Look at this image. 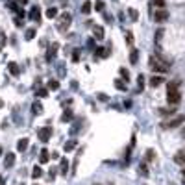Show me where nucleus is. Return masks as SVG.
I'll return each instance as SVG.
<instances>
[{
  "label": "nucleus",
  "instance_id": "obj_1",
  "mask_svg": "<svg viewBox=\"0 0 185 185\" xmlns=\"http://www.w3.org/2000/svg\"><path fill=\"white\" fill-rule=\"evenodd\" d=\"M167 100H169L170 106H178V104H180V100H182V93H180L176 82H170V83L167 85Z\"/></svg>",
  "mask_w": 185,
  "mask_h": 185
},
{
  "label": "nucleus",
  "instance_id": "obj_2",
  "mask_svg": "<svg viewBox=\"0 0 185 185\" xmlns=\"http://www.w3.org/2000/svg\"><path fill=\"white\" fill-rule=\"evenodd\" d=\"M70 22H72V15H70V13H63V15L59 17V22H57V30H59V32H65V30L70 26Z\"/></svg>",
  "mask_w": 185,
  "mask_h": 185
},
{
  "label": "nucleus",
  "instance_id": "obj_3",
  "mask_svg": "<svg viewBox=\"0 0 185 185\" xmlns=\"http://www.w3.org/2000/svg\"><path fill=\"white\" fill-rule=\"evenodd\" d=\"M183 122H185V115H176V117H172L169 122H165L163 128H178V126H182Z\"/></svg>",
  "mask_w": 185,
  "mask_h": 185
},
{
  "label": "nucleus",
  "instance_id": "obj_4",
  "mask_svg": "<svg viewBox=\"0 0 185 185\" xmlns=\"http://www.w3.org/2000/svg\"><path fill=\"white\" fill-rule=\"evenodd\" d=\"M37 137H39L43 143H48V141H50V137H52V128H50V126L41 128V130L37 132Z\"/></svg>",
  "mask_w": 185,
  "mask_h": 185
},
{
  "label": "nucleus",
  "instance_id": "obj_5",
  "mask_svg": "<svg viewBox=\"0 0 185 185\" xmlns=\"http://www.w3.org/2000/svg\"><path fill=\"white\" fill-rule=\"evenodd\" d=\"M167 19H169V11H167L165 7H159V9L154 13V20H156V22H165Z\"/></svg>",
  "mask_w": 185,
  "mask_h": 185
},
{
  "label": "nucleus",
  "instance_id": "obj_6",
  "mask_svg": "<svg viewBox=\"0 0 185 185\" xmlns=\"http://www.w3.org/2000/svg\"><path fill=\"white\" fill-rule=\"evenodd\" d=\"M28 17H30V20H33V22H41V9L37 7V6H33L32 9H30V13H28Z\"/></svg>",
  "mask_w": 185,
  "mask_h": 185
},
{
  "label": "nucleus",
  "instance_id": "obj_7",
  "mask_svg": "<svg viewBox=\"0 0 185 185\" xmlns=\"http://www.w3.org/2000/svg\"><path fill=\"white\" fill-rule=\"evenodd\" d=\"M111 54V46H96L95 57H107Z\"/></svg>",
  "mask_w": 185,
  "mask_h": 185
},
{
  "label": "nucleus",
  "instance_id": "obj_8",
  "mask_svg": "<svg viewBox=\"0 0 185 185\" xmlns=\"http://www.w3.org/2000/svg\"><path fill=\"white\" fill-rule=\"evenodd\" d=\"M163 82H165V78H163L161 74H154V76L150 78V85H152V87H159Z\"/></svg>",
  "mask_w": 185,
  "mask_h": 185
},
{
  "label": "nucleus",
  "instance_id": "obj_9",
  "mask_svg": "<svg viewBox=\"0 0 185 185\" xmlns=\"http://www.w3.org/2000/svg\"><path fill=\"white\" fill-rule=\"evenodd\" d=\"M13 165H15V154L9 152V154L6 156V159H4V167H6V169H11Z\"/></svg>",
  "mask_w": 185,
  "mask_h": 185
},
{
  "label": "nucleus",
  "instance_id": "obj_10",
  "mask_svg": "<svg viewBox=\"0 0 185 185\" xmlns=\"http://www.w3.org/2000/svg\"><path fill=\"white\" fill-rule=\"evenodd\" d=\"M174 163H178V165H183V167H185V150H182V152H176V154H174Z\"/></svg>",
  "mask_w": 185,
  "mask_h": 185
},
{
  "label": "nucleus",
  "instance_id": "obj_11",
  "mask_svg": "<svg viewBox=\"0 0 185 185\" xmlns=\"http://www.w3.org/2000/svg\"><path fill=\"white\" fill-rule=\"evenodd\" d=\"M93 35H95V39H96V41H102V39H104V28H102V26H95Z\"/></svg>",
  "mask_w": 185,
  "mask_h": 185
},
{
  "label": "nucleus",
  "instance_id": "obj_12",
  "mask_svg": "<svg viewBox=\"0 0 185 185\" xmlns=\"http://www.w3.org/2000/svg\"><path fill=\"white\" fill-rule=\"evenodd\" d=\"M57 48H59V44H57V43H54V44L50 46V50L46 52V59H48V61H50L52 57H56V54H57Z\"/></svg>",
  "mask_w": 185,
  "mask_h": 185
},
{
  "label": "nucleus",
  "instance_id": "obj_13",
  "mask_svg": "<svg viewBox=\"0 0 185 185\" xmlns=\"http://www.w3.org/2000/svg\"><path fill=\"white\" fill-rule=\"evenodd\" d=\"M7 70H9L13 76H19V74H20V67H19L17 63H13V61H11V63H7Z\"/></svg>",
  "mask_w": 185,
  "mask_h": 185
},
{
  "label": "nucleus",
  "instance_id": "obj_14",
  "mask_svg": "<svg viewBox=\"0 0 185 185\" xmlns=\"http://www.w3.org/2000/svg\"><path fill=\"white\" fill-rule=\"evenodd\" d=\"M39 161H41V163H48V161H50V152H48L46 148L41 150V154H39Z\"/></svg>",
  "mask_w": 185,
  "mask_h": 185
},
{
  "label": "nucleus",
  "instance_id": "obj_15",
  "mask_svg": "<svg viewBox=\"0 0 185 185\" xmlns=\"http://www.w3.org/2000/svg\"><path fill=\"white\" fill-rule=\"evenodd\" d=\"M139 61V50L137 48H132V54H130V63L132 65H137Z\"/></svg>",
  "mask_w": 185,
  "mask_h": 185
},
{
  "label": "nucleus",
  "instance_id": "obj_16",
  "mask_svg": "<svg viewBox=\"0 0 185 185\" xmlns=\"http://www.w3.org/2000/svg\"><path fill=\"white\" fill-rule=\"evenodd\" d=\"M174 113H176V107H174V106H170V107H161V109H159V115H163V117L174 115Z\"/></svg>",
  "mask_w": 185,
  "mask_h": 185
},
{
  "label": "nucleus",
  "instance_id": "obj_17",
  "mask_svg": "<svg viewBox=\"0 0 185 185\" xmlns=\"http://www.w3.org/2000/svg\"><path fill=\"white\" fill-rule=\"evenodd\" d=\"M28 143H30V141H28L26 137H24V139H20V141L17 143V150H19V152H26V148H28Z\"/></svg>",
  "mask_w": 185,
  "mask_h": 185
},
{
  "label": "nucleus",
  "instance_id": "obj_18",
  "mask_svg": "<svg viewBox=\"0 0 185 185\" xmlns=\"http://www.w3.org/2000/svg\"><path fill=\"white\" fill-rule=\"evenodd\" d=\"M59 170H61V174H63V176H67V172H69V159H67V158H63V159H61Z\"/></svg>",
  "mask_w": 185,
  "mask_h": 185
},
{
  "label": "nucleus",
  "instance_id": "obj_19",
  "mask_svg": "<svg viewBox=\"0 0 185 185\" xmlns=\"http://www.w3.org/2000/svg\"><path fill=\"white\" fill-rule=\"evenodd\" d=\"M76 145H78V143H76L74 139H70V141H67V143H65V146H63V150H65V152H72V150L76 148Z\"/></svg>",
  "mask_w": 185,
  "mask_h": 185
},
{
  "label": "nucleus",
  "instance_id": "obj_20",
  "mask_svg": "<svg viewBox=\"0 0 185 185\" xmlns=\"http://www.w3.org/2000/svg\"><path fill=\"white\" fill-rule=\"evenodd\" d=\"M115 87H117V89H120V91H126L128 82H126V80H122V78H120V80H115Z\"/></svg>",
  "mask_w": 185,
  "mask_h": 185
},
{
  "label": "nucleus",
  "instance_id": "obj_21",
  "mask_svg": "<svg viewBox=\"0 0 185 185\" xmlns=\"http://www.w3.org/2000/svg\"><path fill=\"white\" fill-rule=\"evenodd\" d=\"M32 111L35 113V115H41L44 109H43V104L41 102H33V106H32Z\"/></svg>",
  "mask_w": 185,
  "mask_h": 185
},
{
  "label": "nucleus",
  "instance_id": "obj_22",
  "mask_svg": "<svg viewBox=\"0 0 185 185\" xmlns=\"http://www.w3.org/2000/svg\"><path fill=\"white\" fill-rule=\"evenodd\" d=\"M41 176H43V169L35 165V167H33V170H32V178H33V180H37V178H41Z\"/></svg>",
  "mask_w": 185,
  "mask_h": 185
},
{
  "label": "nucleus",
  "instance_id": "obj_23",
  "mask_svg": "<svg viewBox=\"0 0 185 185\" xmlns=\"http://www.w3.org/2000/svg\"><path fill=\"white\" fill-rule=\"evenodd\" d=\"M91 9H93L91 2H83V6H82V13H83V15H89V13H91Z\"/></svg>",
  "mask_w": 185,
  "mask_h": 185
},
{
  "label": "nucleus",
  "instance_id": "obj_24",
  "mask_svg": "<svg viewBox=\"0 0 185 185\" xmlns=\"http://www.w3.org/2000/svg\"><path fill=\"white\" fill-rule=\"evenodd\" d=\"M35 33H37V32H35L33 28H30V30H26V33H24V39H26V41H32V39L35 37Z\"/></svg>",
  "mask_w": 185,
  "mask_h": 185
},
{
  "label": "nucleus",
  "instance_id": "obj_25",
  "mask_svg": "<svg viewBox=\"0 0 185 185\" xmlns=\"http://www.w3.org/2000/svg\"><path fill=\"white\" fill-rule=\"evenodd\" d=\"M119 72H120V78H122V80H126V82L130 80V70H128V69L120 67V69H119Z\"/></svg>",
  "mask_w": 185,
  "mask_h": 185
},
{
  "label": "nucleus",
  "instance_id": "obj_26",
  "mask_svg": "<svg viewBox=\"0 0 185 185\" xmlns=\"http://www.w3.org/2000/svg\"><path fill=\"white\" fill-rule=\"evenodd\" d=\"M46 17H48V19H56V17H57V9H56V7H48V9H46Z\"/></svg>",
  "mask_w": 185,
  "mask_h": 185
},
{
  "label": "nucleus",
  "instance_id": "obj_27",
  "mask_svg": "<svg viewBox=\"0 0 185 185\" xmlns=\"http://www.w3.org/2000/svg\"><path fill=\"white\" fill-rule=\"evenodd\" d=\"M70 119H72V111H70V109H67V111L61 115V122H69Z\"/></svg>",
  "mask_w": 185,
  "mask_h": 185
},
{
  "label": "nucleus",
  "instance_id": "obj_28",
  "mask_svg": "<svg viewBox=\"0 0 185 185\" xmlns=\"http://www.w3.org/2000/svg\"><path fill=\"white\" fill-rule=\"evenodd\" d=\"M128 15L132 17V20H137V19H139V11H137V9H133V7H130V9H128Z\"/></svg>",
  "mask_w": 185,
  "mask_h": 185
},
{
  "label": "nucleus",
  "instance_id": "obj_29",
  "mask_svg": "<svg viewBox=\"0 0 185 185\" xmlns=\"http://www.w3.org/2000/svg\"><path fill=\"white\" fill-rule=\"evenodd\" d=\"M39 98H46L48 96V89H44V87H41V89H37V93H35Z\"/></svg>",
  "mask_w": 185,
  "mask_h": 185
},
{
  "label": "nucleus",
  "instance_id": "obj_30",
  "mask_svg": "<svg viewBox=\"0 0 185 185\" xmlns=\"http://www.w3.org/2000/svg\"><path fill=\"white\" fill-rule=\"evenodd\" d=\"M48 89H52V91L59 89V82H57V80H50V82H48Z\"/></svg>",
  "mask_w": 185,
  "mask_h": 185
},
{
  "label": "nucleus",
  "instance_id": "obj_31",
  "mask_svg": "<svg viewBox=\"0 0 185 185\" xmlns=\"http://www.w3.org/2000/svg\"><path fill=\"white\" fill-rule=\"evenodd\" d=\"M137 85H139V91H143V87H145V76L143 74L137 76Z\"/></svg>",
  "mask_w": 185,
  "mask_h": 185
},
{
  "label": "nucleus",
  "instance_id": "obj_32",
  "mask_svg": "<svg viewBox=\"0 0 185 185\" xmlns=\"http://www.w3.org/2000/svg\"><path fill=\"white\" fill-rule=\"evenodd\" d=\"M156 159V152L150 148V150H146V161H154Z\"/></svg>",
  "mask_w": 185,
  "mask_h": 185
},
{
  "label": "nucleus",
  "instance_id": "obj_33",
  "mask_svg": "<svg viewBox=\"0 0 185 185\" xmlns=\"http://www.w3.org/2000/svg\"><path fill=\"white\" fill-rule=\"evenodd\" d=\"M104 7H106V4H104L102 0H96V4H95V9H96V11H104Z\"/></svg>",
  "mask_w": 185,
  "mask_h": 185
},
{
  "label": "nucleus",
  "instance_id": "obj_34",
  "mask_svg": "<svg viewBox=\"0 0 185 185\" xmlns=\"http://www.w3.org/2000/svg\"><path fill=\"white\" fill-rule=\"evenodd\" d=\"M152 4L156 7H165V0H152Z\"/></svg>",
  "mask_w": 185,
  "mask_h": 185
},
{
  "label": "nucleus",
  "instance_id": "obj_35",
  "mask_svg": "<svg viewBox=\"0 0 185 185\" xmlns=\"http://www.w3.org/2000/svg\"><path fill=\"white\" fill-rule=\"evenodd\" d=\"M163 33H165L163 30H158V32H156V41H161V37H163Z\"/></svg>",
  "mask_w": 185,
  "mask_h": 185
},
{
  "label": "nucleus",
  "instance_id": "obj_36",
  "mask_svg": "<svg viewBox=\"0 0 185 185\" xmlns=\"http://www.w3.org/2000/svg\"><path fill=\"white\" fill-rule=\"evenodd\" d=\"M126 41H128L130 44L133 43V35H132V32H126Z\"/></svg>",
  "mask_w": 185,
  "mask_h": 185
},
{
  "label": "nucleus",
  "instance_id": "obj_37",
  "mask_svg": "<svg viewBox=\"0 0 185 185\" xmlns=\"http://www.w3.org/2000/svg\"><path fill=\"white\" fill-rule=\"evenodd\" d=\"M72 61H74V63L80 61V54H78V50H74V54H72Z\"/></svg>",
  "mask_w": 185,
  "mask_h": 185
},
{
  "label": "nucleus",
  "instance_id": "obj_38",
  "mask_svg": "<svg viewBox=\"0 0 185 185\" xmlns=\"http://www.w3.org/2000/svg\"><path fill=\"white\" fill-rule=\"evenodd\" d=\"M20 19H22V17H17V19H15V20H13V22H15V26H17V28H20V26H22V20H20Z\"/></svg>",
  "mask_w": 185,
  "mask_h": 185
},
{
  "label": "nucleus",
  "instance_id": "obj_39",
  "mask_svg": "<svg viewBox=\"0 0 185 185\" xmlns=\"http://www.w3.org/2000/svg\"><path fill=\"white\" fill-rule=\"evenodd\" d=\"M139 170L143 172V176H148V170H146V165H141V167H139Z\"/></svg>",
  "mask_w": 185,
  "mask_h": 185
},
{
  "label": "nucleus",
  "instance_id": "obj_40",
  "mask_svg": "<svg viewBox=\"0 0 185 185\" xmlns=\"http://www.w3.org/2000/svg\"><path fill=\"white\" fill-rule=\"evenodd\" d=\"M4 183V178H2V176H0V185Z\"/></svg>",
  "mask_w": 185,
  "mask_h": 185
},
{
  "label": "nucleus",
  "instance_id": "obj_41",
  "mask_svg": "<svg viewBox=\"0 0 185 185\" xmlns=\"http://www.w3.org/2000/svg\"><path fill=\"white\" fill-rule=\"evenodd\" d=\"M2 106H4V102H2V100H0V109H2Z\"/></svg>",
  "mask_w": 185,
  "mask_h": 185
},
{
  "label": "nucleus",
  "instance_id": "obj_42",
  "mask_svg": "<svg viewBox=\"0 0 185 185\" xmlns=\"http://www.w3.org/2000/svg\"><path fill=\"white\" fill-rule=\"evenodd\" d=\"M20 2H22V4H26V2H28V0H20Z\"/></svg>",
  "mask_w": 185,
  "mask_h": 185
},
{
  "label": "nucleus",
  "instance_id": "obj_43",
  "mask_svg": "<svg viewBox=\"0 0 185 185\" xmlns=\"http://www.w3.org/2000/svg\"><path fill=\"white\" fill-rule=\"evenodd\" d=\"M0 156H2V146H0Z\"/></svg>",
  "mask_w": 185,
  "mask_h": 185
},
{
  "label": "nucleus",
  "instance_id": "obj_44",
  "mask_svg": "<svg viewBox=\"0 0 185 185\" xmlns=\"http://www.w3.org/2000/svg\"><path fill=\"white\" fill-rule=\"evenodd\" d=\"M183 176H185V169H183Z\"/></svg>",
  "mask_w": 185,
  "mask_h": 185
},
{
  "label": "nucleus",
  "instance_id": "obj_45",
  "mask_svg": "<svg viewBox=\"0 0 185 185\" xmlns=\"http://www.w3.org/2000/svg\"><path fill=\"white\" fill-rule=\"evenodd\" d=\"M183 135H185V128H183Z\"/></svg>",
  "mask_w": 185,
  "mask_h": 185
}]
</instances>
